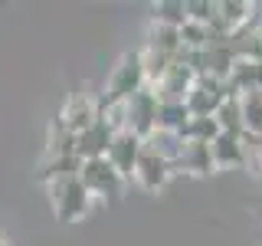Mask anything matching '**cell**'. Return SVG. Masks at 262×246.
Instances as JSON below:
<instances>
[{
	"instance_id": "1",
	"label": "cell",
	"mask_w": 262,
	"mask_h": 246,
	"mask_svg": "<svg viewBox=\"0 0 262 246\" xmlns=\"http://www.w3.org/2000/svg\"><path fill=\"white\" fill-rule=\"evenodd\" d=\"M49 203H53V217L59 223H76L92 210L95 197L85 191V184L79 177H62L49 184Z\"/></svg>"
},
{
	"instance_id": "2",
	"label": "cell",
	"mask_w": 262,
	"mask_h": 246,
	"mask_svg": "<svg viewBox=\"0 0 262 246\" xmlns=\"http://www.w3.org/2000/svg\"><path fill=\"white\" fill-rule=\"evenodd\" d=\"M144 86H147V82H144V69H141V56L128 53V56H121L118 66L112 69L102 102H128V98L135 92H141Z\"/></svg>"
},
{
	"instance_id": "3",
	"label": "cell",
	"mask_w": 262,
	"mask_h": 246,
	"mask_svg": "<svg viewBox=\"0 0 262 246\" xmlns=\"http://www.w3.org/2000/svg\"><path fill=\"white\" fill-rule=\"evenodd\" d=\"M79 180L85 184V191L92 197H121L128 177H121L108 164V158H92V161H82Z\"/></svg>"
},
{
	"instance_id": "4",
	"label": "cell",
	"mask_w": 262,
	"mask_h": 246,
	"mask_svg": "<svg viewBox=\"0 0 262 246\" xmlns=\"http://www.w3.org/2000/svg\"><path fill=\"white\" fill-rule=\"evenodd\" d=\"M220 102H223V82L213 79V76H196L193 89L184 98L190 118H213L216 109H220Z\"/></svg>"
},
{
	"instance_id": "5",
	"label": "cell",
	"mask_w": 262,
	"mask_h": 246,
	"mask_svg": "<svg viewBox=\"0 0 262 246\" xmlns=\"http://www.w3.org/2000/svg\"><path fill=\"white\" fill-rule=\"evenodd\" d=\"M125 105H128V131H135V135L144 141V138L158 128V105H161V98L154 95V89L144 86L141 92H135Z\"/></svg>"
},
{
	"instance_id": "6",
	"label": "cell",
	"mask_w": 262,
	"mask_h": 246,
	"mask_svg": "<svg viewBox=\"0 0 262 246\" xmlns=\"http://www.w3.org/2000/svg\"><path fill=\"white\" fill-rule=\"evenodd\" d=\"M170 177H174V168H170L164 158H158L154 151H141V158H138V164H135V171H131V180H135L141 191H147V194H158V191H164V187L170 184Z\"/></svg>"
},
{
	"instance_id": "7",
	"label": "cell",
	"mask_w": 262,
	"mask_h": 246,
	"mask_svg": "<svg viewBox=\"0 0 262 246\" xmlns=\"http://www.w3.org/2000/svg\"><path fill=\"white\" fill-rule=\"evenodd\" d=\"M56 121H59L62 128H69L72 135H82L85 128H92L98 121V102L85 92H72L66 98V105H62V112H59Z\"/></svg>"
},
{
	"instance_id": "8",
	"label": "cell",
	"mask_w": 262,
	"mask_h": 246,
	"mask_svg": "<svg viewBox=\"0 0 262 246\" xmlns=\"http://www.w3.org/2000/svg\"><path fill=\"white\" fill-rule=\"evenodd\" d=\"M141 151H144V141L135 135V131H118V135L112 138L108 154H105V158H108V164L118 171L121 177H131V171H135Z\"/></svg>"
},
{
	"instance_id": "9",
	"label": "cell",
	"mask_w": 262,
	"mask_h": 246,
	"mask_svg": "<svg viewBox=\"0 0 262 246\" xmlns=\"http://www.w3.org/2000/svg\"><path fill=\"white\" fill-rule=\"evenodd\" d=\"M210 158L216 171H229V168H246V151H243V135H226L220 131L210 141Z\"/></svg>"
},
{
	"instance_id": "10",
	"label": "cell",
	"mask_w": 262,
	"mask_h": 246,
	"mask_svg": "<svg viewBox=\"0 0 262 246\" xmlns=\"http://www.w3.org/2000/svg\"><path fill=\"white\" fill-rule=\"evenodd\" d=\"M112 138H115V131L105 125V121H95L92 128H85L82 135H76V154H79L82 161L105 158V154H108Z\"/></svg>"
},
{
	"instance_id": "11",
	"label": "cell",
	"mask_w": 262,
	"mask_h": 246,
	"mask_svg": "<svg viewBox=\"0 0 262 246\" xmlns=\"http://www.w3.org/2000/svg\"><path fill=\"white\" fill-rule=\"evenodd\" d=\"M187 171V174L193 177H203V174H213V158H210V145L203 141H184V151H180V158L174 164V171Z\"/></svg>"
},
{
	"instance_id": "12",
	"label": "cell",
	"mask_w": 262,
	"mask_h": 246,
	"mask_svg": "<svg viewBox=\"0 0 262 246\" xmlns=\"http://www.w3.org/2000/svg\"><path fill=\"white\" fill-rule=\"evenodd\" d=\"M144 148L147 151H154L158 158H164L174 168L177 164V158H180V151H184V138L177 135V131H164V128H154L151 135L144 138Z\"/></svg>"
},
{
	"instance_id": "13",
	"label": "cell",
	"mask_w": 262,
	"mask_h": 246,
	"mask_svg": "<svg viewBox=\"0 0 262 246\" xmlns=\"http://www.w3.org/2000/svg\"><path fill=\"white\" fill-rule=\"evenodd\" d=\"M252 10H256V7H252L249 0H223V4H216V16L233 33H239V30L249 27V23H252Z\"/></svg>"
},
{
	"instance_id": "14",
	"label": "cell",
	"mask_w": 262,
	"mask_h": 246,
	"mask_svg": "<svg viewBox=\"0 0 262 246\" xmlns=\"http://www.w3.org/2000/svg\"><path fill=\"white\" fill-rule=\"evenodd\" d=\"M141 69H144V82L147 86H158V82L170 72V66H174V56H167V53H158V49H151V46H144L141 53Z\"/></svg>"
},
{
	"instance_id": "15",
	"label": "cell",
	"mask_w": 262,
	"mask_h": 246,
	"mask_svg": "<svg viewBox=\"0 0 262 246\" xmlns=\"http://www.w3.org/2000/svg\"><path fill=\"white\" fill-rule=\"evenodd\" d=\"M147 46L158 49V53H167V56H177L184 43H180V30L177 27H164V23H151L147 30Z\"/></svg>"
},
{
	"instance_id": "16",
	"label": "cell",
	"mask_w": 262,
	"mask_h": 246,
	"mask_svg": "<svg viewBox=\"0 0 262 246\" xmlns=\"http://www.w3.org/2000/svg\"><path fill=\"white\" fill-rule=\"evenodd\" d=\"M239 105H243V128H246V135H262V92L259 89L243 92Z\"/></svg>"
},
{
	"instance_id": "17",
	"label": "cell",
	"mask_w": 262,
	"mask_h": 246,
	"mask_svg": "<svg viewBox=\"0 0 262 246\" xmlns=\"http://www.w3.org/2000/svg\"><path fill=\"white\" fill-rule=\"evenodd\" d=\"M216 125L220 131H226V135H243V105H239V98H223L220 102V109H216Z\"/></svg>"
},
{
	"instance_id": "18",
	"label": "cell",
	"mask_w": 262,
	"mask_h": 246,
	"mask_svg": "<svg viewBox=\"0 0 262 246\" xmlns=\"http://www.w3.org/2000/svg\"><path fill=\"white\" fill-rule=\"evenodd\" d=\"M187 121H190V112H187L184 102H161L158 105V128L164 131H184Z\"/></svg>"
},
{
	"instance_id": "19",
	"label": "cell",
	"mask_w": 262,
	"mask_h": 246,
	"mask_svg": "<svg viewBox=\"0 0 262 246\" xmlns=\"http://www.w3.org/2000/svg\"><path fill=\"white\" fill-rule=\"evenodd\" d=\"M66 154H76V135L69 128H62L59 121L49 125V145H46V158H66Z\"/></svg>"
},
{
	"instance_id": "20",
	"label": "cell",
	"mask_w": 262,
	"mask_h": 246,
	"mask_svg": "<svg viewBox=\"0 0 262 246\" xmlns=\"http://www.w3.org/2000/svg\"><path fill=\"white\" fill-rule=\"evenodd\" d=\"M154 10V23H164V27H184L187 23V4L180 0H161V4L151 7Z\"/></svg>"
},
{
	"instance_id": "21",
	"label": "cell",
	"mask_w": 262,
	"mask_h": 246,
	"mask_svg": "<svg viewBox=\"0 0 262 246\" xmlns=\"http://www.w3.org/2000/svg\"><path fill=\"white\" fill-rule=\"evenodd\" d=\"M216 135H220L216 118H190V121H187V128L180 131L184 141H203V145H210Z\"/></svg>"
},
{
	"instance_id": "22",
	"label": "cell",
	"mask_w": 262,
	"mask_h": 246,
	"mask_svg": "<svg viewBox=\"0 0 262 246\" xmlns=\"http://www.w3.org/2000/svg\"><path fill=\"white\" fill-rule=\"evenodd\" d=\"M180 43H184V49H207L210 46V27L187 20L180 27Z\"/></svg>"
},
{
	"instance_id": "23",
	"label": "cell",
	"mask_w": 262,
	"mask_h": 246,
	"mask_svg": "<svg viewBox=\"0 0 262 246\" xmlns=\"http://www.w3.org/2000/svg\"><path fill=\"white\" fill-rule=\"evenodd\" d=\"M213 16H216V4H213V0H187V20L210 27Z\"/></svg>"
},
{
	"instance_id": "24",
	"label": "cell",
	"mask_w": 262,
	"mask_h": 246,
	"mask_svg": "<svg viewBox=\"0 0 262 246\" xmlns=\"http://www.w3.org/2000/svg\"><path fill=\"white\" fill-rule=\"evenodd\" d=\"M0 246H10V243H7V240H4V236H0Z\"/></svg>"
},
{
	"instance_id": "25",
	"label": "cell",
	"mask_w": 262,
	"mask_h": 246,
	"mask_svg": "<svg viewBox=\"0 0 262 246\" xmlns=\"http://www.w3.org/2000/svg\"><path fill=\"white\" fill-rule=\"evenodd\" d=\"M259 158H262V138H259Z\"/></svg>"
}]
</instances>
